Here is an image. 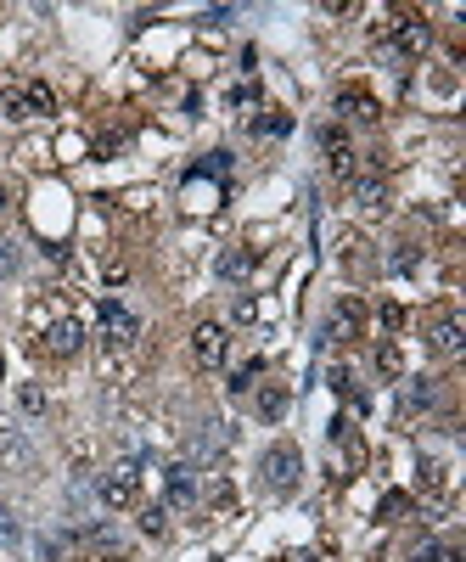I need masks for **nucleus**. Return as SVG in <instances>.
<instances>
[{"label":"nucleus","instance_id":"1","mask_svg":"<svg viewBox=\"0 0 466 562\" xmlns=\"http://www.w3.org/2000/svg\"><path fill=\"white\" fill-rule=\"evenodd\" d=\"M29 343L34 355H51V360H73L84 349V321L68 309L62 293H39L29 304Z\"/></svg>","mask_w":466,"mask_h":562},{"label":"nucleus","instance_id":"2","mask_svg":"<svg viewBox=\"0 0 466 562\" xmlns=\"http://www.w3.org/2000/svg\"><path fill=\"white\" fill-rule=\"evenodd\" d=\"M371 34H376V46L393 51V56H421L433 46V23H427V12H416V6H388L371 23Z\"/></svg>","mask_w":466,"mask_h":562},{"label":"nucleus","instance_id":"3","mask_svg":"<svg viewBox=\"0 0 466 562\" xmlns=\"http://www.w3.org/2000/svg\"><path fill=\"white\" fill-rule=\"evenodd\" d=\"M0 108H6L12 124H34V118L56 113V91L46 85V79H12V85L0 91Z\"/></svg>","mask_w":466,"mask_h":562},{"label":"nucleus","instance_id":"4","mask_svg":"<svg viewBox=\"0 0 466 562\" xmlns=\"http://www.w3.org/2000/svg\"><path fill=\"white\" fill-rule=\"evenodd\" d=\"M366 321H371L366 298H359V293H343V298L326 309L321 338H326V343H359V338H366Z\"/></svg>","mask_w":466,"mask_h":562},{"label":"nucleus","instance_id":"5","mask_svg":"<svg viewBox=\"0 0 466 562\" xmlns=\"http://www.w3.org/2000/svg\"><path fill=\"white\" fill-rule=\"evenodd\" d=\"M96 326H101V343H108L113 355H130V349L141 343V316H135V309H124L118 298H101Z\"/></svg>","mask_w":466,"mask_h":562},{"label":"nucleus","instance_id":"6","mask_svg":"<svg viewBox=\"0 0 466 562\" xmlns=\"http://www.w3.org/2000/svg\"><path fill=\"white\" fill-rule=\"evenodd\" d=\"M298 478H304L298 445H270L264 450V489L270 495H292V489H298Z\"/></svg>","mask_w":466,"mask_h":562},{"label":"nucleus","instance_id":"7","mask_svg":"<svg viewBox=\"0 0 466 562\" xmlns=\"http://www.w3.org/2000/svg\"><path fill=\"white\" fill-rule=\"evenodd\" d=\"M101 506L108 512H130V506H141V467L135 462H118L108 478H101Z\"/></svg>","mask_w":466,"mask_h":562},{"label":"nucleus","instance_id":"8","mask_svg":"<svg viewBox=\"0 0 466 562\" xmlns=\"http://www.w3.org/2000/svg\"><path fill=\"white\" fill-rule=\"evenodd\" d=\"M225 355H230V332H225L220 321H203V326L192 332V366H197V371H220Z\"/></svg>","mask_w":466,"mask_h":562},{"label":"nucleus","instance_id":"9","mask_svg":"<svg viewBox=\"0 0 466 562\" xmlns=\"http://www.w3.org/2000/svg\"><path fill=\"white\" fill-rule=\"evenodd\" d=\"M321 152H326V169L337 180H354V141H349L343 124H326L321 130Z\"/></svg>","mask_w":466,"mask_h":562},{"label":"nucleus","instance_id":"10","mask_svg":"<svg viewBox=\"0 0 466 562\" xmlns=\"http://www.w3.org/2000/svg\"><path fill=\"white\" fill-rule=\"evenodd\" d=\"M416 489L421 495H427V501L433 506H444V501H450V467H444V462H433V455H421V467H416Z\"/></svg>","mask_w":466,"mask_h":562},{"label":"nucleus","instance_id":"11","mask_svg":"<svg viewBox=\"0 0 466 562\" xmlns=\"http://www.w3.org/2000/svg\"><path fill=\"white\" fill-rule=\"evenodd\" d=\"M337 113H343L349 124H376V118H383L376 96H371V91H359V85H343V91H337Z\"/></svg>","mask_w":466,"mask_h":562},{"label":"nucleus","instance_id":"12","mask_svg":"<svg viewBox=\"0 0 466 562\" xmlns=\"http://www.w3.org/2000/svg\"><path fill=\"white\" fill-rule=\"evenodd\" d=\"M427 349L438 360H461V349H466V332H461V321L455 316H444L433 332H427Z\"/></svg>","mask_w":466,"mask_h":562},{"label":"nucleus","instance_id":"13","mask_svg":"<svg viewBox=\"0 0 466 562\" xmlns=\"http://www.w3.org/2000/svg\"><path fill=\"white\" fill-rule=\"evenodd\" d=\"M354 208H359V214H383V208H388V180L383 175L354 180Z\"/></svg>","mask_w":466,"mask_h":562},{"label":"nucleus","instance_id":"14","mask_svg":"<svg viewBox=\"0 0 466 562\" xmlns=\"http://www.w3.org/2000/svg\"><path fill=\"white\" fill-rule=\"evenodd\" d=\"M0 462L6 467H34V450L23 445V433L6 428V422H0Z\"/></svg>","mask_w":466,"mask_h":562},{"label":"nucleus","instance_id":"15","mask_svg":"<svg viewBox=\"0 0 466 562\" xmlns=\"http://www.w3.org/2000/svg\"><path fill=\"white\" fill-rule=\"evenodd\" d=\"M197 501V478H192V467H168V506H192Z\"/></svg>","mask_w":466,"mask_h":562},{"label":"nucleus","instance_id":"16","mask_svg":"<svg viewBox=\"0 0 466 562\" xmlns=\"http://www.w3.org/2000/svg\"><path fill=\"white\" fill-rule=\"evenodd\" d=\"M376 377H388V383L405 377V355H399L393 338H383V349H376Z\"/></svg>","mask_w":466,"mask_h":562},{"label":"nucleus","instance_id":"17","mask_svg":"<svg viewBox=\"0 0 466 562\" xmlns=\"http://www.w3.org/2000/svg\"><path fill=\"white\" fill-rule=\"evenodd\" d=\"M433 400H438V383L433 377H410L405 383V411H433Z\"/></svg>","mask_w":466,"mask_h":562},{"label":"nucleus","instance_id":"18","mask_svg":"<svg viewBox=\"0 0 466 562\" xmlns=\"http://www.w3.org/2000/svg\"><path fill=\"white\" fill-rule=\"evenodd\" d=\"M287 400H292L287 383H264V388H259V416H264V422H275V416L287 411Z\"/></svg>","mask_w":466,"mask_h":562},{"label":"nucleus","instance_id":"19","mask_svg":"<svg viewBox=\"0 0 466 562\" xmlns=\"http://www.w3.org/2000/svg\"><path fill=\"white\" fill-rule=\"evenodd\" d=\"M17 405H23L29 416H46L51 411V393L39 388V383H23V388H17Z\"/></svg>","mask_w":466,"mask_h":562},{"label":"nucleus","instance_id":"20","mask_svg":"<svg viewBox=\"0 0 466 562\" xmlns=\"http://www.w3.org/2000/svg\"><path fill=\"white\" fill-rule=\"evenodd\" d=\"M247 270H253V254H237V247H230V254H220V276H225V281H242Z\"/></svg>","mask_w":466,"mask_h":562},{"label":"nucleus","instance_id":"21","mask_svg":"<svg viewBox=\"0 0 466 562\" xmlns=\"http://www.w3.org/2000/svg\"><path fill=\"white\" fill-rule=\"evenodd\" d=\"M416 562H461V551H455V546H438V540H421V546H416Z\"/></svg>","mask_w":466,"mask_h":562},{"label":"nucleus","instance_id":"22","mask_svg":"<svg viewBox=\"0 0 466 562\" xmlns=\"http://www.w3.org/2000/svg\"><path fill=\"white\" fill-rule=\"evenodd\" d=\"M253 130H259V135H287L292 113H264V118H253Z\"/></svg>","mask_w":466,"mask_h":562},{"label":"nucleus","instance_id":"23","mask_svg":"<svg viewBox=\"0 0 466 562\" xmlns=\"http://www.w3.org/2000/svg\"><path fill=\"white\" fill-rule=\"evenodd\" d=\"M405 512H410V495H399V489H393V495H383V506H376V517H388V523H399Z\"/></svg>","mask_w":466,"mask_h":562},{"label":"nucleus","instance_id":"24","mask_svg":"<svg viewBox=\"0 0 466 562\" xmlns=\"http://www.w3.org/2000/svg\"><path fill=\"white\" fill-rule=\"evenodd\" d=\"M230 108H237V113L259 108V85H253V79H247V85H237V91H230Z\"/></svg>","mask_w":466,"mask_h":562},{"label":"nucleus","instance_id":"25","mask_svg":"<svg viewBox=\"0 0 466 562\" xmlns=\"http://www.w3.org/2000/svg\"><path fill=\"white\" fill-rule=\"evenodd\" d=\"M253 377H259V360H247V366L237 371V377H230V393H247V388H253Z\"/></svg>","mask_w":466,"mask_h":562},{"label":"nucleus","instance_id":"26","mask_svg":"<svg viewBox=\"0 0 466 562\" xmlns=\"http://www.w3.org/2000/svg\"><path fill=\"white\" fill-rule=\"evenodd\" d=\"M376 321H383V332H399V326H405V304H383V316H376Z\"/></svg>","mask_w":466,"mask_h":562},{"label":"nucleus","instance_id":"27","mask_svg":"<svg viewBox=\"0 0 466 562\" xmlns=\"http://www.w3.org/2000/svg\"><path fill=\"white\" fill-rule=\"evenodd\" d=\"M141 529H146V534H163V529H168V523H163V506H146V512H141Z\"/></svg>","mask_w":466,"mask_h":562},{"label":"nucleus","instance_id":"28","mask_svg":"<svg viewBox=\"0 0 466 562\" xmlns=\"http://www.w3.org/2000/svg\"><path fill=\"white\" fill-rule=\"evenodd\" d=\"M12 270H17V242L0 237V276H12Z\"/></svg>","mask_w":466,"mask_h":562},{"label":"nucleus","instance_id":"29","mask_svg":"<svg viewBox=\"0 0 466 562\" xmlns=\"http://www.w3.org/2000/svg\"><path fill=\"white\" fill-rule=\"evenodd\" d=\"M0 540H6V546L17 540V517H12V506H6V501H0Z\"/></svg>","mask_w":466,"mask_h":562},{"label":"nucleus","instance_id":"30","mask_svg":"<svg viewBox=\"0 0 466 562\" xmlns=\"http://www.w3.org/2000/svg\"><path fill=\"white\" fill-rule=\"evenodd\" d=\"M388 264H393V270H416V247H410V242H405V247H399V254H393V259H388Z\"/></svg>","mask_w":466,"mask_h":562},{"label":"nucleus","instance_id":"31","mask_svg":"<svg viewBox=\"0 0 466 562\" xmlns=\"http://www.w3.org/2000/svg\"><path fill=\"white\" fill-rule=\"evenodd\" d=\"M0 208H6V186H0Z\"/></svg>","mask_w":466,"mask_h":562},{"label":"nucleus","instance_id":"32","mask_svg":"<svg viewBox=\"0 0 466 562\" xmlns=\"http://www.w3.org/2000/svg\"><path fill=\"white\" fill-rule=\"evenodd\" d=\"M0 377H6V360H0Z\"/></svg>","mask_w":466,"mask_h":562}]
</instances>
